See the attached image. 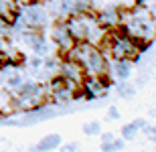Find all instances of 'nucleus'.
<instances>
[{"label":"nucleus","instance_id":"f257e3e1","mask_svg":"<svg viewBox=\"0 0 156 152\" xmlns=\"http://www.w3.org/2000/svg\"><path fill=\"white\" fill-rule=\"evenodd\" d=\"M16 20L23 24L24 29L43 30L47 24L51 23V16H49V10L41 2H29V4H24V6L18 4Z\"/></svg>","mask_w":156,"mask_h":152},{"label":"nucleus","instance_id":"f03ea898","mask_svg":"<svg viewBox=\"0 0 156 152\" xmlns=\"http://www.w3.org/2000/svg\"><path fill=\"white\" fill-rule=\"evenodd\" d=\"M110 87V75H85L81 83V94L85 100H95L108 94Z\"/></svg>","mask_w":156,"mask_h":152},{"label":"nucleus","instance_id":"7ed1b4c3","mask_svg":"<svg viewBox=\"0 0 156 152\" xmlns=\"http://www.w3.org/2000/svg\"><path fill=\"white\" fill-rule=\"evenodd\" d=\"M51 41H53V45L57 47V51L61 53V55H65V53L75 45L69 29H67V24H65V18H57L55 24L51 27Z\"/></svg>","mask_w":156,"mask_h":152},{"label":"nucleus","instance_id":"20e7f679","mask_svg":"<svg viewBox=\"0 0 156 152\" xmlns=\"http://www.w3.org/2000/svg\"><path fill=\"white\" fill-rule=\"evenodd\" d=\"M59 75L81 87L83 77H85V71H83V67H81L77 61H73V59H69V57H63L59 61Z\"/></svg>","mask_w":156,"mask_h":152},{"label":"nucleus","instance_id":"39448f33","mask_svg":"<svg viewBox=\"0 0 156 152\" xmlns=\"http://www.w3.org/2000/svg\"><path fill=\"white\" fill-rule=\"evenodd\" d=\"M24 37V43L29 45L33 51H35V55H39V57H43V55H49V43H47V39L43 35H41V30H33V29H27L23 33Z\"/></svg>","mask_w":156,"mask_h":152},{"label":"nucleus","instance_id":"423d86ee","mask_svg":"<svg viewBox=\"0 0 156 152\" xmlns=\"http://www.w3.org/2000/svg\"><path fill=\"white\" fill-rule=\"evenodd\" d=\"M130 63V59H110V75H114L118 81H126L132 75Z\"/></svg>","mask_w":156,"mask_h":152},{"label":"nucleus","instance_id":"0eeeda50","mask_svg":"<svg viewBox=\"0 0 156 152\" xmlns=\"http://www.w3.org/2000/svg\"><path fill=\"white\" fill-rule=\"evenodd\" d=\"M99 20V24L104 29H112V27H120V8L112 6V8H105V10L98 12L95 14Z\"/></svg>","mask_w":156,"mask_h":152},{"label":"nucleus","instance_id":"6e6552de","mask_svg":"<svg viewBox=\"0 0 156 152\" xmlns=\"http://www.w3.org/2000/svg\"><path fill=\"white\" fill-rule=\"evenodd\" d=\"M61 146V136L59 134H47L39 144L30 148V152H53Z\"/></svg>","mask_w":156,"mask_h":152},{"label":"nucleus","instance_id":"1a4fd4ad","mask_svg":"<svg viewBox=\"0 0 156 152\" xmlns=\"http://www.w3.org/2000/svg\"><path fill=\"white\" fill-rule=\"evenodd\" d=\"M18 16V2L16 0H0V18L12 23Z\"/></svg>","mask_w":156,"mask_h":152},{"label":"nucleus","instance_id":"9d476101","mask_svg":"<svg viewBox=\"0 0 156 152\" xmlns=\"http://www.w3.org/2000/svg\"><path fill=\"white\" fill-rule=\"evenodd\" d=\"M118 95L120 97H124V100H130V97H134V94H136V85H132V83L126 81H120V85H118Z\"/></svg>","mask_w":156,"mask_h":152},{"label":"nucleus","instance_id":"9b49d317","mask_svg":"<svg viewBox=\"0 0 156 152\" xmlns=\"http://www.w3.org/2000/svg\"><path fill=\"white\" fill-rule=\"evenodd\" d=\"M138 132L140 130L134 126L132 122L130 124H126V126H122V130H120V136L124 138L126 142H130V140H136V136H138Z\"/></svg>","mask_w":156,"mask_h":152},{"label":"nucleus","instance_id":"f8f14e48","mask_svg":"<svg viewBox=\"0 0 156 152\" xmlns=\"http://www.w3.org/2000/svg\"><path fill=\"white\" fill-rule=\"evenodd\" d=\"M83 134H85V136H98V134H101V124H99V122L85 124V126H83Z\"/></svg>","mask_w":156,"mask_h":152},{"label":"nucleus","instance_id":"ddd939ff","mask_svg":"<svg viewBox=\"0 0 156 152\" xmlns=\"http://www.w3.org/2000/svg\"><path fill=\"white\" fill-rule=\"evenodd\" d=\"M59 61H61V59H59V57H47L45 61H43V67H45L47 71L59 69Z\"/></svg>","mask_w":156,"mask_h":152},{"label":"nucleus","instance_id":"4468645a","mask_svg":"<svg viewBox=\"0 0 156 152\" xmlns=\"http://www.w3.org/2000/svg\"><path fill=\"white\" fill-rule=\"evenodd\" d=\"M146 136H148V140H152V142H156V126H148L146 124V128L142 130Z\"/></svg>","mask_w":156,"mask_h":152},{"label":"nucleus","instance_id":"2eb2a0df","mask_svg":"<svg viewBox=\"0 0 156 152\" xmlns=\"http://www.w3.org/2000/svg\"><path fill=\"white\" fill-rule=\"evenodd\" d=\"M108 120H120V110H118L116 105H112L110 110H108Z\"/></svg>","mask_w":156,"mask_h":152},{"label":"nucleus","instance_id":"dca6fc26","mask_svg":"<svg viewBox=\"0 0 156 152\" xmlns=\"http://www.w3.org/2000/svg\"><path fill=\"white\" fill-rule=\"evenodd\" d=\"M112 144H114V148H116V150H122V148H124V144H126V140H124V138H114V140H112Z\"/></svg>","mask_w":156,"mask_h":152},{"label":"nucleus","instance_id":"f3484780","mask_svg":"<svg viewBox=\"0 0 156 152\" xmlns=\"http://www.w3.org/2000/svg\"><path fill=\"white\" fill-rule=\"evenodd\" d=\"M30 67H33V69H37V67H43V59H41L39 55H35V57L30 59Z\"/></svg>","mask_w":156,"mask_h":152},{"label":"nucleus","instance_id":"a211bd4d","mask_svg":"<svg viewBox=\"0 0 156 152\" xmlns=\"http://www.w3.org/2000/svg\"><path fill=\"white\" fill-rule=\"evenodd\" d=\"M132 124H134V126H136L138 130H144V128H146V124H148V122H146L144 118H136V120H134Z\"/></svg>","mask_w":156,"mask_h":152},{"label":"nucleus","instance_id":"6ab92c4d","mask_svg":"<svg viewBox=\"0 0 156 152\" xmlns=\"http://www.w3.org/2000/svg\"><path fill=\"white\" fill-rule=\"evenodd\" d=\"M75 150H77V142H71V144L61 146V152H75Z\"/></svg>","mask_w":156,"mask_h":152},{"label":"nucleus","instance_id":"aec40b11","mask_svg":"<svg viewBox=\"0 0 156 152\" xmlns=\"http://www.w3.org/2000/svg\"><path fill=\"white\" fill-rule=\"evenodd\" d=\"M101 152H116L112 142H101Z\"/></svg>","mask_w":156,"mask_h":152},{"label":"nucleus","instance_id":"412c9836","mask_svg":"<svg viewBox=\"0 0 156 152\" xmlns=\"http://www.w3.org/2000/svg\"><path fill=\"white\" fill-rule=\"evenodd\" d=\"M114 138H116V136L112 134V132H104V134H101V142H112Z\"/></svg>","mask_w":156,"mask_h":152},{"label":"nucleus","instance_id":"4be33fe9","mask_svg":"<svg viewBox=\"0 0 156 152\" xmlns=\"http://www.w3.org/2000/svg\"><path fill=\"white\" fill-rule=\"evenodd\" d=\"M148 8H150V12H152V16L156 18V2H154V4H152V6H148Z\"/></svg>","mask_w":156,"mask_h":152},{"label":"nucleus","instance_id":"5701e85b","mask_svg":"<svg viewBox=\"0 0 156 152\" xmlns=\"http://www.w3.org/2000/svg\"><path fill=\"white\" fill-rule=\"evenodd\" d=\"M16 2H27L29 4V2H37V0H16Z\"/></svg>","mask_w":156,"mask_h":152},{"label":"nucleus","instance_id":"b1692460","mask_svg":"<svg viewBox=\"0 0 156 152\" xmlns=\"http://www.w3.org/2000/svg\"><path fill=\"white\" fill-rule=\"evenodd\" d=\"M37 2H47V0H37Z\"/></svg>","mask_w":156,"mask_h":152}]
</instances>
